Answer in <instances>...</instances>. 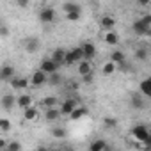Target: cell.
<instances>
[{"label":"cell","mask_w":151,"mask_h":151,"mask_svg":"<svg viewBox=\"0 0 151 151\" xmlns=\"http://www.w3.org/2000/svg\"><path fill=\"white\" fill-rule=\"evenodd\" d=\"M0 103H2V109H4V110H11V109L16 105V98H14L13 94H6V96H2Z\"/></svg>","instance_id":"2e32d148"},{"label":"cell","mask_w":151,"mask_h":151,"mask_svg":"<svg viewBox=\"0 0 151 151\" xmlns=\"http://www.w3.org/2000/svg\"><path fill=\"white\" fill-rule=\"evenodd\" d=\"M45 117H46V121H57V119L60 117V114H59V110L53 107V109H46Z\"/></svg>","instance_id":"cb8c5ba5"},{"label":"cell","mask_w":151,"mask_h":151,"mask_svg":"<svg viewBox=\"0 0 151 151\" xmlns=\"http://www.w3.org/2000/svg\"><path fill=\"white\" fill-rule=\"evenodd\" d=\"M13 77H14V68L13 66L6 64V66L0 68V80H2V82H9Z\"/></svg>","instance_id":"ba28073f"},{"label":"cell","mask_w":151,"mask_h":151,"mask_svg":"<svg viewBox=\"0 0 151 151\" xmlns=\"http://www.w3.org/2000/svg\"><path fill=\"white\" fill-rule=\"evenodd\" d=\"M140 22H142L146 27H151V14H144V16L140 18Z\"/></svg>","instance_id":"e575fe53"},{"label":"cell","mask_w":151,"mask_h":151,"mask_svg":"<svg viewBox=\"0 0 151 151\" xmlns=\"http://www.w3.org/2000/svg\"><path fill=\"white\" fill-rule=\"evenodd\" d=\"M80 13H69V14H66V20H69V22H78L80 20Z\"/></svg>","instance_id":"836d02e7"},{"label":"cell","mask_w":151,"mask_h":151,"mask_svg":"<svg viewBox=\"0 0 151 151\" xmlns=\"http://www.w3.org/2000/svg\"><path fill=\"white\" fill-rule=\"evenodd\" d=\"M100 25H101V29H105L107 32H110V30L116 27V20H114L112 16L105 14V16H101V20H100Z\"/></svg>","instance_id":"4fadbf2b"},{"label":"cell","mask_w":151,"mask_h":151,"mask_svg":"<svg viewBox=\"0 0 151 151\" xmlns=\"http://www.w3.org/2000/svg\"><path fill=\"white\" fill-rule=\"evenodd\" d=\"M89 151H110V147L107 146V140H103V139H96V140L91 142Z\"/></svg>","instance_id":"7c38bea8"},{"label":"cell","mask_w":151,"mask_h":151,"mask_svg":"<svg viewBox=\"0 0 151 151\" xmlns=\"http://www.w3.org/2000/svg\"><path fill=\"white\" fill-rule=\"evenodd\" d=\"M60 151H75V149H71V147H64V149H60Z\"/></svg>","instance_id":"60d3db41"},{"label":"cell","mask_w":151,"mask_h":151,"mask_svg":"<svg viewBox=\"0 0 151 151\" xmlns=\"http://www.w3.org/2000/svg\"><path fill=\"white\" fill-rule=\"evenodd\" d=\"M45 75H52V73H55V71H59V66L52 60V59H45L43 62H41V68H39Z\"/></svg>","instance_id":"5b68a950"},{"label":"cell","mask_w":151,"mask_h":151,"mask_svg":"<svg viewBox=\"0 0 151 151\" xmlns=\"http://www.w3.org/2000/svg\"><path fill=\"white\" fill-rule=\"evenodd\" d=\"M140 91H142V94H144L146 98L151 96V80H149V78H146V80L140 82Z\"/></svg>","instance_id":"603a6c76"},{"label":"cell","mask_w":151,"mask_h":151,"mask_svg":"<svg viewBox=\"0 0 151 151\" xmlns=\"http://www.w3.org/2000/svg\"><path fill=\"white\" fill-rule=\"evenodd\" d=\"M132 135L137 139V140H140V142H144V144H149V132H147V126L146 124H135L133 128H132Z\"/></svg>","instance_id":"6da1fadb"},{"label":"cell","mask_w":151,"mask_h":151,"mask_svg":"<svg viewBox=\"0 0 151 151\" xmlns=\"http://www.w3.org/2000/svg\"><path fill=\"white\" fill-rule=\"evenodd\" d=\"M16 105L20 107V109H29V107H32V98L29 96V94H22V96H18L16 98Z\"/></svg>","instance_id":"e0dca14e"},{"label":"cell","mask_w":151,"mask_h":151,"mask_svg":"<svg viewBox=\"0 0 151 151\" xmlns=\"http://www.w3.org/2000/svg\"><path fill=\"white\" fill-rule=\"evenodd\" d=\"M75 107H77V101H75V100H66V101L60 105L59 114H60V116H69V114L75 110Z\"/></svg>","instance_id":"30bf717a"},{"label":"cell","mask_w":151,"mask_h":151,"mask_svg":"<svg viewBox=\"0 0 151 151\" xmlns=\"http://www.w3.org/2000/svg\"><path fill=\"white\" fill-rule=\"evenodd\" d=\"M11 128H13V124H11L9 119H0V130L2 132H9Z\"/></svg>","instance_id":"1f68e13d"},{"label":"cell","mask_w":151,"mask_h":151,"mask_svg":"<svg viewBox=\"0 0 151 151\" xmlns=\"http://www.w3.org/2000/svg\"><path fill=\"white\" fill-rule=\"evenodd\" d=\"M82 78H84V82H86V84H91V82L94 80V73H91V75H86V77H82Z\"/></svg>","instance_id":"d590c367"},{"label":"cell","mask_w":151,"mask_h":151,"mask_svg":"<svg viewBox=\"0 0 151 151\" xmlns=\"http://www.w3.org/2000/svg\"><path fill=\"white\" fill-rule=\"evenodd\" d=\"M78 73H80V77H86V75L94 73V71H93V64H91V60L82 59V60L78 62Z\"/></svg>","instance_id":"9c48e42d"},{"label":"cell","mask_w":151,"mask_h":151,"mask_svg":"<svg viewBox=\"0 0 151 151\" xmlns=\"http://www.w3.org/2000/svg\"><path fill=\"white\" fill-rule=\"evenodd\" d=\"M80 50H82V55H84L86 60H91V59L96 55V46H94L93 43H84V45L80 46Z\"/></svg>","instance_id":"52a82bcc"},{"label":"cell","mask_w":151,"mask_h":151,"mask_svg":"<svg viewBox=\"0 0 151 151\" xmlns=\"http://www.w3.org/2000/svg\"><path fill=\"white\" fill-rule=\"evenodd\" d=\"M23 48H25L29 53H36V52L39 50V41H37L36 37H29V39L23 41Z\"/></svg>","instance_id":"8fae6325"},{"label":"cell","mask_w":151,"mask_h":151,"mask_svg":"<svg viewBox=\"0 0 151 151\" xmlns=\"http://www.w3.org/2000/svg\"><path fill=\"white\" fill-rule=\"evenodd\" d=\"M46 80H48V77H46V75H45L41 69H37V71H34V75L30 77L29 84H30V86H34V87H41Z\"/></svg>","instance_id":"3957f363"},{"label":"cell","mask_w":151,"mask_h":151,"mask_svg":"<svg viewBox=\"0 0 151 151\" xmlns=\"http://www.w3.org/2000/svg\"><path fill=\"white\" fill-rule=\"evenodd\" d=\"M105 43L114 46V45H117V43H119V36H117L114 30H110V32H107V34H105Z\"/></svg>","instance_id":"44dd1931"},{"label":"cell","mask_w":151,"mask_h":151,"mask_svg":"<svg viewBox=\"0 0 151 151\" xmlns=\"http://www.w3.org/2000/svg\"><path fill=\"white\" fill-rule=\"evenodd\" d=\"M37 114H39V112H37L36 107H29V109L23 110V119H25V121H34V119L37 117Z\"/></svg>","instance_id":"ffe728a7"},{"label":"cell","mask_w":151,"mask_h":151,"mask_svg":"<svg viewBox=\"0 0 151 151\" xmlns=\"http://www.w3.org/2000/svg\"><path fill=\"white\" fill-rule=\"evenodd\" d=\"M57 66H60V64H64V59H66V50L64 48H57V50H53V53H52V57H50Z\"/></svg>","instance_id":"5bb4252c"},{"label":"cell","mask_w":151,"mask_h":151,"mask_svg":"<svg viewBox=\"0 0 151 151\" xmlns=\"http://www.w3.org/2000/svg\"><path fill=\"white\" fill-rule=\"evenodd\" d=\"M9 86L11 87H14V89H25V87H29V78H25V77H20V78H11L9 80Z\"/></svg>","instance_id":"9a60e30c"},{"label":"cell","mask_w":151,"mask_h":151,"mask_svg":"<svg viewBox=\"0 0 151 151\" xmlns=\"http://www.w3.org/2000/svg\"><path fill=\"white\" fill-rule=\"evenodd\" d=\"M48 82H50L52 86H60V84H62V77H60V73H59V71L52 73V75H50V78H48Z\"/></svg>","instance_id":"484cf974"},{"label":"cell","mask_w":151,"mask_h":151,"mask_svg":"<svg viewBox=\"0 0 151 151\" xmlns=\"http://www.w3.org/2000/svg\"><path fill=\"white\" fill-rule=\"evenodd\" d=\"M0 36H9V30H7V27H0Z\"/></svg>","instance_id":"74e56055"},{"label":"cell","mask_w":151,"mask_h":151,"mask_svg":"<svg viewBox=\"0 0 151 151\" xmlns=\"http://www.w3.org/2000/svg\"><path fill=\"white\" fill-rule=\"evenodd\" d=\"M18 6H20V7H27L29 2H27V0H18Z\"/></svg>","instance_id":"f35d334b"},{"label":"cell","mask_w":151,"mask_h":151,"mask_svg":"<svg viewBox=\"0 0 151 151\" xmlns=\"http://www.w3.org/2000/svg\"><path fill=\"white\" fill-rule=\"evenodd\" d=\"M82 59H84L82 50H80V48H73V50H68V52H66L64 64H66V66H71V64H75V62H80Z\"/></svg>","instance_id":"7a4b0ae2"},{"label":"cell","mask_w":151,"mask_h":151,"mask_svg":"<svg viewBox=\"0 0 151 151\" xmlns=\"http://www.w3.org/2000/svg\"><path fill=\"white\" fill-rule=\"evenodd\" d=\"M114 71H116V64H114V62H110V60H109V62H105V64H103V68H101V73H103V75H112Z\"/></svg>","instance_id":"f1b7e54d"},{"label":"cell","mask_w":151,"mask_h":151,"mask_svg":"<svg viewBox=\"0 0 151 151\" xmlns=\"http://www.w3.org/2000/svg\"><path fill=\"white\" fill-rule=\"evenodd\" d=\"M6 146H7V140H6V139H0V151H4Z\"/></svg>","instance_id":"8d00e7d4"},{"label":"cell","mask_w":151,"mask_h":151,"mask_svg":"<svg viewBox=\"0 0 151 151\" xmlns=\"http://www.w3.org/2000/svg\"><path fill=\"white\" fill-rule=\"evenodd\" d=\"M4 151H22V144L18 140H7V146Z\"/></svg>","instance_id":"4316f807"},{"label":"cell","mask_w":151,"mask_h":151,"mask_svg":"<svg viewBox=\"0 0 151 151\" xmlns=\"http://www.w3.org/2000/svg\"><path fill=\"white\" fill-rule=\"evenodd\" d=\"M133 32L137 36H151V27H146L140 20H135L133 22Z\"/></svg>","instance_id":"8992f818"},{"label":"cell","mask_w":151,"mask_h":151,"mask_svg":"<svg viewBox=\"0 0 151 151\" xmlns=\"http://www.w3.org/2000/svg\"><path fill=\"white\" fill-rule=\"evenodd\" d=\"M135 57H137V60H146V59L149 57L147 48H137V50H135Z\"/></svg>","instance_id":"83f0119b"},{"label":"cell","mask_w":151,"mask_h":151,"mask_svg":"<svg viewBox=\"0 0 151 151\" xmlns=\"http://www.w3.org/2000/svg\"><path fill=\"white\" fill-rule=\"evenodd\" d=\"M103 124H105L107 128H116V126H117V121H116L114 117H105V119H103Z\"/></svg>","instance_id":"d6a6232c"},{"label":"cell","mask_w":151,"mask_h":151,"mask_svg":"<svg viewBox=\"0 0 151 151\" xmlns=\"http://www.w3.org/2000/svg\"><path fill=\"white\" fill-rule=\"evenodd\" d=\"M39 20L43 23H52L55 20V9L53 7H43L39 11Z\"/></svg>","instance_id":"277c9868"},{"label":"cell","mask_w":151,"mask_h":151,"mask_svg":"<svg viewBox=\"0 0 151 151\" xmlns=\"http://www.w3.org/2000/svg\"><path fill=\"white\" fill-rule=\"evenodd\" d=\"M43 105H45L46 109H53V107L57 105V98H55V96H46V98L43 100Z\"/></svg>","instance_id":"4dcf8cb0"},{"label":"cell","mask_w":151,"mask_h":151,"mask_svg":"<svg viewBox=\"0 0 151 151\" xmlns=\"http://www.w3.org/2000/svg\"><path fill=\"white\" fill-rule=\"evenodd\" d=\"M130 103H132V107L133 109H137V110H142L144 109V100L140 98V96H132V100H130Z\"/></svg>","instance_id":"d4e9b609"},{"label":"cell","mask_w":151,"mask_h":151,"mask_svg":"<svg viewBox=\"0 0 151 151\" xmlns=\"http://www.w3.org/2000/svg\"><path fill=\"white\" fill-rule=\"evenodd\" d=\"M110 62H114V64H123V62H124V53H123L121 50L112 52V55H110Z\"/></svg>","instance_id":"7402d4cb"},{"label":"cell","mask_w":151,"mask_h":151,"mask_svg":"<svg viewBox=\"0 0 151 151\" xmlns=\"http://www.w3.org/2000/svg\"><path fill=\"white\" fill-rule=\"evenodd\" d=\"M36 151H50V149H48V147H45V146H39Z\"/></svg>","instance_id":"ab89813d"},{"label":"cell","mask_w":151,"mask_h":151,"mask_svg":"<svg viewBox=\"0 0 151 151\" xmlns=\"http://www.w3.org/2000/svg\"><path fill=\"white\" fill-rule=\"evenodd\" d=\"M89 114V109L87 107H75V110L69 114V117L73 119V121H77V119H80V117H84V116H87Z\"/></svg>","instance_id":"ac0fdd59"},{"label":"cell","mask_w":151,"mask_h":151,"mask_svg":"<svg viewBox=\"0 0 151 151\" xmlns=\"http://www.w3.org/2000/svg\"><path fill=\"white\" fill-rule=\"evenodd\" d=\"M50 133H52L53 139H66V130L64 128H52Z\"/></svg>","instance_id":"f546056e"},{"label":"cell","mask_w":151,"mask_h":151,"mask_svg":"<svg viewBox=\"0 0 151 151\" xmlns=\"http://www.w3.org/2000/svg\"><path fill=\"white\" fill-rule=\"evenodd\" d=\"M50 151H52V149H50Z\"/></svg>","instance_id":"b9f144b4"},{"label":"cell","mask_w":151,"mask_h":151,"mask_svg":"<svg viewBox=\"0 0 151 151\" xmlns=\"http://www.w3.org/2000/svg\"><path fill=\"white\" fill-rule=\"evenodd\" d=\"M62 9H64L66 14H69V13H80V14H82V7H80L78 4H73V2H66V4L62 6Z\"/></svg>","instance_id":"d6986e66"}]
</instances>
